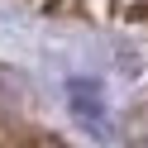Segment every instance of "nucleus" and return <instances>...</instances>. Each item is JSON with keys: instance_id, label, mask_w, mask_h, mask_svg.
Wrapping results in <instances>:
<instances>
[{"instance_id": "f257e3e1", "label": "nucleus", "mask_w": 148, "mask_h": 148, "mask_svg": "<svg viewBox=\"0 0 148 148\" xmlns=\"http://www.w3.org/2000/svg\"><path fill=\"white\" fill-rule=\"evenodd\" d=\"M19 148H67L58 134H48V129H34V134H24L19 138Z\"/></svg>"}]
</instances>
